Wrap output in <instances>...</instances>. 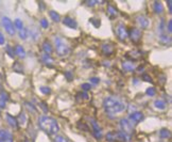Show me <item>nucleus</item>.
Returning <instances> with one entry per match:
<instances>
[{
    "label": "nucleus",
    "instance_id": "f257e3e1",
    "mask_svg": "<svg viewBox=\"0 0 172 142\" xmlns=\"http://www.w3.org/2000/svg\"><path fill=\"white\" fill-rule=\"evenodd\" d=\"M103 108L109 114H116L122 112L126 108L124 101L118 96H109L103 101Z\"/></svg>",
    "mask_w": 172,
    "mask_h": 142
},
{
    "label": "nucleus",
    "instance_id": "f03ea898",
    "mask_svg": "<svg viewBox=\"0 0 172 142\" xmlns=\"http://www.w3.org/2000/svg\"><path fill=\"white\" fill-rule=\"evenodd\" d=\"M38 126L48 135H55L60 130L59 123L51 116H43L38 118Z\"/></svg>",
    "mask_w": 172,
    "mask_h": 142
},
{
    "label": "nucleus",
    "instance_id": "7ed1b4c3",
    "mask_svg": "<svg viewBox=\"0 0 172 142\" xmlns=\"http://www.w3.org/2000/svg\"><path fill=\"white\" fill-rule=\"evenodd\" d=\"M54 45H55V51L60 57H65L69 54L70 48H69L68 44L64 41L62 37L55 36L54 37Z\"/></svg>",
    "mask_w": 172,
    "mask_h": 142
},
{
    "label": "nucleus",
    "instance_id": "20e7f679",
    "mask_svg": "<svg viewBox=\"0 0 172 142\" xmlns=\"http://www.w3.org/2000/svg\"><path fill=\"white\" fill-rule=\"evenodd\" d=\"M1 22H2V26H3V28L6 29V31L7 32V33H9L10 36H14L16 30H15L14 24L12 22L11 19L7 16H3L1 18Z\"/></svg>",
    "mask_w": 172,
    "mask_h": 142
},
{
    "label": "nucleus",
    "instance_id": "39448f33",
    "mask_svg": "<svg viewBox=\"0 0 172 142\" xmlns=\"http://www.w3.org/2000/svg\"><path fill=\"white\" fill-rule=\"evenodd\" d=\"M120 127H121L122 131H123L124 134L129 135V136H130V134H132L134 131L133 123L128 119H121L120 120Z\"/></svg>",
    "mask_w": 172,
    "mask_h": 142
},
{
    "label": "nucleus",
    "instance_id": "423d86ee",
    "mask_svg": "<svg viewBox=\"0 0 172 142\" xmlns=\"http://www.w3.org/2000/svg\"><path fill=\"white\" fill-rule=\"evenodd\" d=\"M128 36H130L132 42L134 43H138L139 41L143 37V33H141V30L138 28H132L130 31L128 32Z\"/></svg>",
    "mask_w": 172,
    "mask_h": 142
},
{
    "label": "nucleus",
    "instance_id": "0eeeda50",
    "mask_svg": "<svg viewBox=\"0 0 172 142\" xmlns=\"http://www.w3.org/2000/svg\"><path fill=\"white\" fill-rule=\"evenodd\" d=\"M116 33H117V36H118V37L121 40V41H126V37H128V31H126V26H124L122 22L117 25Z\"/></svg>",
    "mask_w": 172,
    "mask_h": 142
},
{
    "label": "nucleus",
    "instance_id": "6e6552de",
    "mask_svg": "<svg viewBox=\"0 0 172 142\" xmlns=\"http://www.w3.org/2000/svg\"><path fill=\"white\" fill-rule=\"evenodd\" d=\"M0 142H14L13 135L6 129H0Z\"/></svg>",
    "mask_w": 172,
    "mask_h": 142
},
{
    "label": "nucleus",
    "instance_id": "1a4fd4ad",
    "mask_svg": "<svg viewBox=\"0 0 172 142\" xmlns=\"http://www.w3.org/2000/svg\"><path fill=\"white\" fill-rule=\"evenodd\" d=\"M90 124H91V126H93L94 136L96 137L97 139H101L102 138V131H101V128L99 127V124L97 123V121L94 119H90Z\"/></svg>",
    "mask_w": 172,
    "mask_h": 142
},
{
    "label": "nucleus",
    "instance_id": "9d476101",
    "mask_svg": "<svg viewBox=\"0 0 172 142\" xmlns=\"http://www.w3.org/2000/svg\"><path fill=\"white\" fill-rule=\"evenodd\" d=\"M63 24L66 27L70 28V29H77L78 28V22H77V21L72 18V17H69V16H66L63 19Z\"/></svg>",
    "mask_w": 172,
    "mask_h": 142
},
{
    "label": "nucleus",
    "instance_id": "9b49d317",
    "mask_svg": "<svg viewBox=\"0 0 172 142\" xmlns=\"http://www.w3.org/2000/svg\"><path fill=\"white\" fill-rule=\"evenodd\" d=\"M136 21L141 29H147L149 27V19L144 15H138L136 17Z\"/></svg>",
    "mask_w": 172,
    "mask_h": 142
},
{
    "label": "nucleus",
    "instance_id": "f8f14e48",
    "mask_svg": "<svg viewBox=\"0 0 172 142\" xmlns=\"http://www.w3.org/2000/svg\"><path fill=\"white\" fill-rule=\"evenodd\" d=\"M143 112H139V111H136V112H133V113L130 114V120H131L132 122H134V123H139V122H141L143 120Z\"/></svg>",
    "mask_w": 172,
    "mask_h": 142
},
{
    "label": "nucleus",
    "instance_id": "ddd939ff",
    "mask_svg": "<svg viewBox=\"0 0 172 142\" xmlns=\"http://www.w3.org/2000/svg\"><path fill=\"white\" fill-rule=\"evenodd\" d=\"M116 135V141H121V142H129L130 141V136L126 134H124L123 131H115Z\"/></svg>",
    "mask_w": 172,
    "mask_h": 142
},
{
    "label": "nucleus",
    "instance_id": "4468645a",
    "mask_svg": "<svg viewBox=\"0 0 172 142\" xmlns=\"http://www.w3.org/2000/svg\"><path fill=\"white\" fill-rule=\"evenodd\" d=\"M102 51L105 56H111V54H114L115 47L111 44H103L102 45Z\"/></svg>",
    "mask_w": 172,
    "mask_h": 142
},
{
    "label": "nucleus",
    "instance_id": "2eb2a0df",
    "mask_svg": "<svg viewBox=\"0 0 172 142\" xmlns=\"http://www.w3.org/2000/svg\"><path fill=\"white\" fill-rule=\"evenodd\" d=\"M7 121L9 123V125L11 127H14V128H17L18 127V122H17V119L14 118L13 116H11L10 113H7Z\"/></svg>",
    "mask_w": 172,
    "mask_h": 142
},
{
    "label": "nucleus",
    "instance_id": "dca6fc26",
    "mask_svg": "<svg viewBox=\"0 0 172 142\" xmlns=\"http://www.w3.org/2000/svg\"><path fill=\"white\" fill-rule=\"evenodd\" d=\"M122 67L126 72H133L135 69V64L131 61H123L122 62Z\"/></svg>",
    "mask_w": 172,
    "mask_h": 142
},
{
    "label": "nucleus",
    "instance_id": "f3484780",
    "mask_svg": "<svg viewBox=\"0 0 172 142\" xmlns=\"http://www.w3.org/2000/svg\"><path fill=\"white\" fill-rule=\"evenodd\" d=\"M14 52L19 57V58H24L26 57V51H24V47L21 45H16L14 48Z\"/></svg>",
    "mask_w": 172,
    "mask_h": 142
},
{
    "label": "nucleus",
    "instance_id": "a211bd4d",
    "mask_svg": "<svg viewBox=\"0 0 172 142\" xmlns=\"http://www.w3.org/2000/svg\"><path fill=\"white\" fill-rule=\"evenodd\" d=\"M43 49H44L45 54H51L52 51H53L52 45L50 44V42H48V41H44V43H43Z\"/></svg>",
    "mask_w": 172,
    "mask_h": 142
},
{
    "label": "nucleus",
    "instance_id": "6ab92c4d",
    "mask_svg": "<svg viewBox=\"0 0 172 142\" xmlns=\"http://www.w3.org/2000/svg\"><path fill=\"white\" fill-rule=\"evenodd\" d=\"M158 40H159V42L161 43H163V44H171V37L169 36H167V34L165 33H161V34H159L158 36Z\"/></svg>",
    "mask_w": 172,
    "mask_h": 142
},
{
    "label": "nucleus",
    "instance_id": "aec40b11",
    "mask_svg": "<svg viewBox=\"0 0 172 142\" xmlns=\"http://www.w3.org/2000/svg\"><path fill=\"white\" fill-rule=\"evenodd\" d=\"M153 9H154V12H155L156 14H161L164 11L163 4H161V2H159V1H154Z\"/></svg>",
    "mask_w": 172,
    "mask_h": 142
},
{
    "label": "nucleus",
    "instance_id": "412c9836",
    "mask_svg": "<svg viewBox=\"0 0 172 142\" xmlns=\"http://www.w3.org/2000/svg\"><path fill=\"white\" fill-rule=\"evenodd\" d=\"M154 106H155V108L159 109V110H164L167 107V103L165 101H163V99H156L154 102Z\"/></svg>",
    "mask_w": 172,
    "mask_h": 142
},
{
    "label": "nucleus",
    "instance_id": "4be33fe9",
    "mask_svg": "<svg viewBox=\"0 0 172 142\" xmlns=\"http://www.w3.org/2000/svg\"><path fill=\"white\" fill-rule=\"evenodd\" d=\"M17 122H18V124H20V125L24 126L27 123V116L26 113H24V112H21L20 114H19L18 119H17Z\"/></svg>",
    "mask_w": 172,
    "mask_h": 142
},
{
    "label": "nucleus",
    "instance_id": "5701e85b",
    "mask_svg": "<svg viewBox=\"0 0 172 142\" xmlns=\"http://www.w3.org/2000/svg\"><path fill=\"white\" fill-rule=\"evenodd\" d=\"M108 15L111 18H113V17H115L117 15V10H116V7H113V6H109L108 7Z\"/></svg>",
    "mask_w": 172,
    "mask_h": 142
},
{
    "label": "nucleus",
    "instance_id": "b1692460",
    "mask_svg": "<svg viewBox=\"0 0 172 142\" xmlns=\"http://www.w3.org/2000/svg\"><path fill=\"white\" fill-rule=\"evenodd\" d=\"M42 60H43V62H45L46 64H52L53 63V59L51 58L50 54H42Z\"/></svg>",
    "mask_w": 172,
    "mask_h": 142
},
{
    "label": "nucleus",
    "instance_id": "393cba45",
    "mask_svg": "<svg viewBox=\"0 0 172 142\" xmlns=\"http://www.w3.org/2000/svg\"><path fill=\"white\" fill-rule=\"evenodd\" d=\"M49 15H50L51 19H52L53 21L59 22L60 21H61V16H60V14L56 13L55 11H50V12H49Z\"/></svg>",
    "mask_w": 172,
    "mask_h": 142
},
{
    "label": "nucleus",
    "instance_id": "a878e982",
    "mask_svg": "<svg viewBox=\"0 0 172 142\" xmlns=\"http://www.w3.org/2000/svg\"><path fill=\"white\" fill-rule=\"evenodd\" d=\"M159 136H161V138L163 139H167L170 137V130L169 129H166V128H163L161 131H159Z\"/></svg>",
    "mask_w": 172,
    "mask_h": 142
},
{
    "label": "nucleus",
    "instance_id": "bb28decb",
    "mask_svg": "<svg viewBox=\"0 0 172 142\" xmlns=\"http://www.w3.org/2000/svg\"><path fill=\"white\" fill-rule=\"evenodd\" d=\"M18 34L21 40H27V37H28V30L26 28H22L21 30L18 31Z\"/></svg>",
    "mask_w": 172,
    "mask_h": 142
},
{
    "label": "nucleus",
    "instance_id": "cd10ccee",
    "mask_svg": "<svg viewBox=\"0 0 172 142\" xmlns=\"http://www.w3.org/2000/svg\"><path fill=\"white\" fill-rule=\"evenodd\" d=\"M14 27H15V29H18V31H19V30H21L24 28V22H22L19 18H16L14 21Z\"/></svg>",
    "mask_w": 172,
    "mask_h": 142
},
{
    "label": "nucleus",
    "instance_id": "c85d7f7f",
    "mask_svg": "<svg viewBox=\"0 0 172 142\" xmlns=\"http://www.w3.org/2000/svg\"><path fill=\"white\" fill-rule=\"evenodd\" d=\"M166 25H165V21H164V18L161 19V22H159L158 25V31H159V34L164 33L165 32V28H166Z\"/></svg>",
    "mask_w": 172,
    "mask_h": 142
},
{
    "label": "nucleus",
    "instance_id": "c756f323",
    "mask_svg": "<svg viewBox=\"0 0 172 142\" xmlns=\"http://www.w3.org/2000/svg\"><path fill=\"white\" fill-rule=\"evenodd\" d=\"M13 69L15 72H17V73H24V69H22V66L20 65L19 62H15V64L13 65Z\"/></svg>",
    "mask_w": 172,
    "mask_h": 142
},
{
    "label": "nucleus",
    "instance_id": "7c9ffc66",
    "mask_svg": "<svg viewBox=\"0 0 172 142\" xmlns=\"http://www.w3.org/2000/svg\"><path fill=\"white\" fill-rule=\"evenodd\" d=\"M156 93V90L155 88H153V87H151V88H148L146 90V94L148 96H154Z\"/></svg>",
    "mask_w": 172,
    "mask_h": 142
},
{
    "label": "nucleus",
    "instance_id": "2f4dec72",
    "mask_svg": "<svg viewBox=\"0 0 172 142\" xmlns=\"http://www.w3.org/2000/svg\"><path fill=\"white\" fill-rule=\"evenodd\" d=\"M24 106H26L27 108H28L31 112H36V108H35V106H34L33 104H31V103H28V102H26V103H24Z\"/></svg>",
    "mask_w": 172,
    "mask_h": 142
},
{
    "label": "nucleus",
    "instance_id": "473e14b6",
    "mask_svg": "<svg viewBox=\"0 0 172 142\" xmlns=\"http://www.w3.org/2000/svg\"><path fill=\"white\" fill-rule=\"evenodd\" d=\"M78 128L82 129V130H84V131H88L89 130V127L87 126L85 123H82V122H79V123H78Z\"/></svg>",
    "mask_w": 172,
    "mask_h": 142
},
{
    "label": "nucleus",
    "instance_id": "72a5a7b5",
    "mask_svg": "<svg viewBox=\"0 0 172 142\" xmlns=\"http://www.w3.org/2000/svg\"><path fill=\"white\" fill-rule=\"evenodd\" d=\"M39 90H41L42 93H43V94H47V95L51 93V89L49 88V87H41V88H39Z\"/></svg>",
    "mask_w": 172,
    "mask_h": 142
},
{
    "label": "nucleus",
    "instance_id": "f704fd0d",
    "mask_svg": "<svg viewBox=\"0 0 172 142\" xmlns=\"http://www.w3.org/2000/svg\"><path fill=\"white\" fill-rule=\"evenodd\" d=\"M54 142H68V140L63 136H55L54 137Z\"/></svg>",
    "mask_w": 172,
    "mask_h": 142
},
{
    "label": "nucleus",
    "instance_id": "c9c22d12",
    "mask_svg": "<svg viewBox=\"0 0 172 142\" xmlns=\"http://www.w3.org/2000/svg\"><path fill=\"white\" fill-rule=\"evenodd\" d=\"M89 21L91 22V24H94V26L96 27V28H99L100 27V21L97 18H90L89 19Z\"/></svg>",
    "mask_w": 172,
    "mask_h": 142
},
{
    "label": "nucleus",
    "instance_id": "e433bc0d",
    "mask_svg": "<svg viewBox=\"0 0 172 142\" xmlns=\"http://www.w3.org/2000/svg\"><path fill=\"white\" fill-rule=\"evenodd\" d=\"M0 98L3 99L4 102H7V99H9V94H7V92H4V91H1L0 92Z\"/></svg>",
    "mask_w": 172,
    "mask_h": 142
},
{
    "label": "nucleus",
    "instance_id": "4c0bfd02",
    "mask_svg": "<svg viewBox=\"0 0 172 142\" xmlns=\"http://www.w3.org/2000/svg\"><path fill=\"white\" fill-rule=\"evenodd\" d=\"M7 54H9V56L11 57V58H14V56H15V52H14V49L12 48V47L7 46Z\"/></svg>",
    "mask_w": 172,
    "mask_h": 142
},
{
    "label": "nucleus",
    "instance_id": "58836bf2",
    "mask_svg": "<svg viewBox=\"0 0 172 142\" xmlns=\"http://www.w3.org/2000/svg\"><path fill=\"white\" fill-rule=\"evenodd\" d=\"M65 77H66L67 79H68L69 81L70 80H72V79H73V75H72V73L70 71H67V72H65Z\"/></svg>",
    "mask_w": 172,
    "mask_h": 142
},
{
    "label": "nucleus",
    "instance_id": "ea45409f",
    "mask_svg": "<svg viewBox=\"0 0 172 142\" xmlns=\"http://www.w3.org/2000/svg\"><path fill=\"white\" fill-rule=\"evenodd\" d=\"M41 26L43 27L44 29L48 28L49 24H48V21H47V19H45V18H43V19H42V21H41Z\"/></svg>",
    "mask_w": 172,
    "mask_h": 142
},
{
    "label": "nucleus",
    "instance_id": "a19ab883",
    "mask_svg": "<svg viewBox=\"0 0 172 142\" xmlns=\"http://www.w3.org/2000/svg\"><path fill=\"white\" fill-rule=\"evenodd\" d=\"M82 89H83L84 91H88V90L91 89V84L90 83H83L82 84Z\"/></svg>",
    "mask_w": 172,
    "mask_h": 142
},
{
    "label": "nucleus",
    "instance_id": "79ce46f5",
    "mask_svg": "<svg viewBox=\"0 0 172 142\" xmlns=\"http://www.w3.org/2000/svg\"><path fill=\"white\" fill-rule=\"evenodd\" d=\"M85 2H86L87 6H89V7H94L95 4L99 3V2H100V1H97V0H90V1H85Z\"/></svg>",
    "mask_w": 172,
    "mask_h": 142
},
{
    "label": "nucleus",
    "instance_id": "37998d69",
    "mask_svg": "<svg viewBox=\"0 0 172 142\" xmlns=\"http://www.w3.org/2000/svg\"><path fill=\"white\" fill-rule=\"evenodd\" d=\"M143 79L144 81H147V82H152V78L149 75H147V74H143Z\"/></svg>",
    "mask_w": 172,
    "mask_h": 142
},
{
    "label": "nucleus",
    "instance_id": "c03bdc74",
    "mask_svg": "<svg viewBox=\"0 0 172 142\" xmlns=\"http://www.w3.org/2000/svg\"><path fill=\"white\" fill-rule=\"evenodd\" d=\"M90 82H91V83H94V84H97V83H99V82H100V79L97 78V77H91Z\"/></svg>",
    "mask_w": 172,
    "mask_h": 142
},
{
    "label": "nucleus",
    "instance_id": "a18cd8bd",
    "mask_svg": "<svg viewBox=\"0 0 172 142\" xmlns=\"http://www.w3.org/2000/svg\"><path fill=\"white\" fill-rule=\"evenodd\" d=\"M39 106H41L42 108H43V110H44L45 112L48 111V107L46 106V103H45V102H42V103H39Z\"/></svg>",
    "mask_w": 172,
    "mask_h": 142
},
{
    "label": "nucleus",
    "instance_id": "49530a36",
    "mask_svg": "<svg viewBox=\"0 0 172 142\" xmlns=\"http://www.w3.org/2000/svg\"><path fill=\"white\" fill-rule=\"evenodd\" d=\"M4 42H6V39H4L3 34H2L1 32H0V45H3Z\"/></svg>",
    "mask_w": 172,
    "mask_h": 142
},
{
    "label": "nucleus",
    "instance_id": "de8ad7c7",
    "mask_svg": "<svg viewBox=\"0 0 172 142\" xmlns=\"http://www.w3.org/2000/svg\"><path fill=\"white\" fill-rule=\"evenodd\" d=\"M168 32H169V33H171V32H172V21H171V19L168 21Z\"/></svg>",
    "mask_w": 172,
    "mask_h": 142
},
{
    "label": "nucleus",
    "instance_id": "09e8293b",
    "mask_svg": "<svg viewBox=\"0 0 172 142\" xmlns=\"http://www.w3.org/2000/svg\"><path fill=\"white\" fill-rule=\"evenodd\" d=\"M171 0H168V1H167V4H168V10H169V13H172V9H171Z\"/></svg>",
    "mask_w": 172,
    "mask_h": 142
},
{
    "label": "nucleus",
    "instance_id": "8fccbe9b",
    "mask_svg": "<svg viewBox=\"0 0 172 142\" xmlns=\"http://www.w3.org/2000/svg\"><path fill=\"white\" fill-rule=\"evenodd\" d=\"M4 107H6V102L0 98V108H4Z\"/></svg>",
    "mask_w": 172,
    "mask_h": 142
},
{
    "label": "nucleus",
    "instance_id": "3c124183",
    "mask_svg": "<svg viewBox=\"0 0 172 142\" xmlns=\"http://www.w3.org/2000/svg\"><path fill=\"white\" fill-rule=\"evenodd\" d=\"M0 118H1V113H0Z\"/></svg>",
    "mask_w": 172,
    "mask_h": 142
},
{
    "label": "nucleus",
    "instance_id": "603ef678",
    "mask_svg": "<svg viewBox=\"0 0 172 142\" xmlns=\"http://www.w3.org/2000/svg\"><path fill=\"white\" fill-rule=\"evenodd\" d=\"M24 142H29V141H24Z\"/></svg>",
    "mask_w": 172,
    "mask_h": 142
},
{
    "label": "nucleus",
    "instance_id": "864d4df0",
    "mask_svg": "<svg viewBox=\"0 0 172 142\" xmlns=\"http://www.w3.org/2000/svg\"><path fill=\"white\" fill-rule=\"evenodd\" d=\"M0 87H1V86H0Z\"/></svg>",
    "mask_w": 172,
    "mask_h": 142
}]
</instances>
